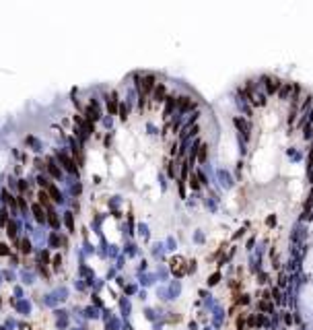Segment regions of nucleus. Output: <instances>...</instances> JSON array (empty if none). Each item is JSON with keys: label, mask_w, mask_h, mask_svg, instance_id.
I'll return each instance as SVG.
<instances>
[{"label": "nucleus", "mask_w": 313, "mask_h": 330, "mask_svg": "<svg viewBox=\"0 0 313 330\" xmlns=\"http://www.w3.org/2000/svg\"><path fill=\"white\" fill-rule=\"evenodd\" d=\"M266 80H268V93H274L276 89H278V80H276V79H274V80L272 79H266Z\"/></svg>", "instance_id": "nucleus-1"}, {"label": "nucleus", "mask_w": 313, "mask_h": 330, "mask_svg": "<svg viewBox=\"0 0 313 330\" xmlns=\"http://www.w3.org/2000/svg\"><path fill=\"white\" fill-rule=\"evenodd\" d=\"M153 83H154V76H146V79H144V91H150V89H153Z\"/></svg>", "instance_id": "nucleus-2"}, {"label": "nucleus", "mask_w": 313, "mask_h": 330, "mask_svg": "<svg viewBox=\"0 0 313 330\" xmlns=\"http://www.w3.org/2000/svg\"><path fill=\"white\" fill-rule=\"evenodd\" d=\"M33 215L37 217V221H43V213H41L39 204H33Z\"/></svg>", "instance_id": "nucleus-3"}, {"label": "nucleus", "mask_w": 313, "mask_h": 330, "mask_svg": "<svg viewBox=\"0 0 313 330\" xmlns=\"http://www.w3.org/2000/svg\"><path fill=\"white\" fill-rule=\"evenodd\" d=\"M163 93H165V87L159 85V89L154 91V97H157V101H161V97H163Z\"/></svg>", "instance_id": "nucleus-4"}, {"label": "nucleus", "mask_w": 313, "mask_h": 330, "mask_svg": "<svg viewBox=\"0 0 313 330\" xmlns=\"http://www.w3.org/2000/svg\"><path fill=\"white\" fill-rule=\"evenodd\" d=\"M50 194H51V196H54V200H58V202H60V200H62V198H60V192H58V190L54 188V186H50Z\"/></svg>", "instance_id": "nucleus-5"}, {"label": "nucleus", "mask_w": 313, "mask_h": 330, "mask_svg": "<svg viewBox=\"0 0 313 330\" xmlns=\"http://www.w3.org/2000/svg\"><path fill=\"white\" fill-rule=\"evenodd\" d=\"M8 235H12V237L17 235V225H15V221L8 223Z\"/></svg>", "instance_id": "nucleus-6"}, {"label": "nucleus", "mask_w": 313, "mask_h": 330, "mask_svg": "<svg viewBox=\"0 0 313 330\" xmlns=\"http://www.w3.org/2000/svg\"><path fill=\"white\" fill-rule=\"evenodd\" d=\"M50 171H51V173H54V176H60V169H58V167H56V163H54V161H51V159H50Z\"/></svg>", "instance_id": "nucleus-7"}, {"label": "nucleus", "mask_w": 313, "mask_h": 330, "mask_svg": "<svg viewBox=\"0 0 313 330\" xmlns=\"http://www.w3.org/2000/svg\"><path fill=\"white\" fill-rule=\"evenodd\" d=\"M6 215H8V213L2 209V211H0V225H4V223H6Z\"/></svg>", "instance_id": "nucleus-8"}, {"label": "nucleus", "mask_w": 313, "mask_h": 330, "mask_svg": "<svg viewBox=\"0 0 313 330\" xmlns=\"http://www.w3.org/2000/svg\"><path fill=\"white\" fill-rule=\"evenodd\" d=\"M66 225L72 229V215H70V213H66Z\"/></svg>", "instance_id": "nucleus-9"}, {"label": "nucleus", "mask_w": 313, "mask_h": 330, "mask_svg": "<svg viewBox=\"0 0 313 330\" xmlns=\"http://www.w3.org/2000/svg\"><path fill=\"white\" fill-rule=\"evenodd\" d=\"M0 254H8V245L6 244H0Z\"/></svg>", "instance_id": "nucleus-10"}, {"label": "nucleus", "mask_w": 313, "mask_h": 330, "mask_svg": "<svg viewBox=\"0 0 313 330\" xmlns=\"http://www.w3.org/2000/svg\"><path fill=\"white\" fill-rule=\"evenodd\" d=\"M39 198H41V202H43V204H47V194H46V192H39Z\"/></svg>", "instance_id": "nucleus-11"}, {"label": "nucleus", "mask_w": 313, "mask_h": 330, "mask_svg": "<svg viewBox=\"0 0 313 330\" xmlns=\"http://www.w3.org/2000/svg\"><path fill=\"white\" fill-rule=\"evenodd\" d=\"M286 93H288V85H284V89L280 91V97H286Z\"/></svg>", "instance_id": "nucleus-12"}]
</instances>
